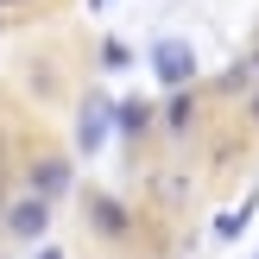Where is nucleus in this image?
<instances>
[{
    "label": "nucleus",
    "instance_id": "1",
    "mask_svg": "<svg viewBox=\"0 0 259 259\" xmlns=\"http://www.w3.org/2000/svg\"><path fill=\"white\" fill-rule=\"evenodd\" d=\"M152 70H158V82L190 89L196 82V51H190L184 38H158V45H152Z\"/></svg>",
    "mask_w": 259,
    "mask_h": 259
},
{
    "label": "nucleus",
    "instance_id": "2",
    "mask_svg": "<svg viewBox=\"0 0 259 259\" xmlns=\"http://www.w3.org/2000/svg\"><path fill=\"white\" fill-rule=\"evenodd\" d=\"M45 228H51V202L45 196H19L7 209V234L13 240H45Z\"/></svg>",
    "mask_w": 259,
    "mask_h": 259
},
{
    "label": "nucleus",
    "instance_id": "3",
    "mask_svg": "<svg viewBox=\"0 0 259 259\" xmlns=\"http://www.w3.org/2000/svg\"><path fill=\"white\" fill-rule=\"evenodd\" d=\"M89 228H95L101 240H126V228H133V215L120 209L114 196H89Z\"/></svg>",
    "mask_w": 259,
    "mask_h": 259
},
{
    "label": "nucleus",
    "instance_id": "4",
    "mask_svg": "<svg viewBox=\"0 0 259 259\" xmlns=\"http://www.w3.org/2000/svg\"><path fill=\"white\" fill-rule=\"evenodd\" d=\"M63 190H70V158H38L32 164V196H63Z\"/></svg>",
    "mask_w": 259,
    "mask_h": 259
},
{
    "label": "nucleus",
    "instance_id": "5",
    "mask_svg": "<svg viewBox=\"0 0 259 259\" xmlns=\"http://www.w3.org/2000/svg\"><path fill=\"white\" fill-rule=\"evenodd\" d=\"M108 120H114V108H108V101H89V108H82V126H76V146H82V152H95L101 139H108Z\"/></svg>",
    "mask_w": 259,
    "mask_h": 259
},
{
    "label": "nucleus",
    "instance_id": "6",
    "mask_svg": "<svg viewBox=\"0 0 259 259\" xmlns=\"http://www.w3.org/2000/svg\"><path fill=\"white\" fill-rule=\"evenodd\" d=\"M114 126H120L126 139H139L152 126V108H146V101H120V108H114Z\"/></svg>",
    "mask_w": 259,
    "mask_h": 259
},
{
    "label": "nucleus",
    "instance_id": "7",
    "mask_svg": "<svg viewBox=\"0 0 259 259\" xmlns=\"http://www.w3.org/2000/svg\"><path fill=\"white\" fill-rule=\"evenodd\" d=\"M253 209H259V196H247V202H240V209H228V215H222V222H215V234H222V240H234V234H240V228H247V222H253Z\"/></svg>",
    "mask_w": 259,
    "mask_h": 259
},
{
    "label": "nucleus",
    "instance_id": "8",
    "mask_svg": "<svg viewBox=\"0 0 259 259\" xmlns=\"http://www.w3.org/2000/svg\"><path fill=\"white\" fill-rule=\"evenodd\" d=\"M190 120H196V101H190V95H177L171 108H164V126H171V133H190Z\"/></svg>",
    "mask_w": 259,
    "mask_h": 259
},
{
    "label": "nucleus",
    "instance_id": "9",
    "mask_svg": "<svg viewBox=\"0 0 259 259\" xmlns=\"http://www.w3.org/2000/svg\"><path fill=\"white\" fill-rule=\"evenodd\" d=\"M101 63H108V70H120V63H133V51H126L120 38H108V45H101Z\"/></svg>",
    "mask_w": 259,
    "mask_h": 259
},
{
    "label": "nucleus",
    "instance_id": "10",
    "mask_svg": "<svg viewBox=\"0 0 259 259\" xmlns=\"http://www.w3.org/2000/svg\"><path fill=\"white\" fill-rule=\"evenodd\" d=\"M247 82H253V63H240V70H228V76H222L228 95H234V89H247Z\"/></svg>",
    "mask_w": 259,
    "mask_h": 259
},
{
    "label": "nucleus",
    "instance_id": "11",
    "mask_svg": "<svg viewBox=\"0 0 259 259\" xmlns=\"http://www.w3.org/2000/svg\"><path fill=\"white\" fill-rule=\"evenodd\" d=\"M38 259H63V253H57V247H45V253H38Z\"/></svg>",
    "mask_w": 259,
    "mask_h": 259
},
{
    "label": "nucleus",
    "instance_id": "12",
    "mask_svg": "<svg viewBox=\"0 0 259 259\" xmlns=\"http://www.w3.org/2000/svg\"><path fill=\"white\" fill-rule=\"evenodd\" d=\"M247 114H253V120H259V95H253V108H247Z\"/></svg>",
    "mask_w": 259,
    "mask_h": 259
},
{
    "label": "nucleus",
    "instance_id": "13",
    "mask_svg": "<svg viewBox=\"0 0 259 259\" xmlns=\"http://www.w3.org/2000/svg\"><path fill=\"white\" fill-rule=\"evenodd\" d=\"M253 70H259V51H253Z\"/></svg>",
    "mask_w": 259,
    "mask_h": 259
}]
</instances>
